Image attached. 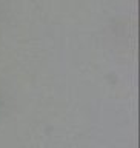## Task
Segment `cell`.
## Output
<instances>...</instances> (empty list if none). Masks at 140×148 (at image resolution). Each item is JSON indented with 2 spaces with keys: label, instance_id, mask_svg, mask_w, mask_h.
<instances>
[]
</instances>
